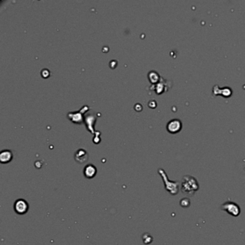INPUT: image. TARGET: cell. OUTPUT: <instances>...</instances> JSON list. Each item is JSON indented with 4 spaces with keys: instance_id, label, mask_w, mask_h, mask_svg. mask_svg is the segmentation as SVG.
Segmentation results:
<instances>
[{
    "instance_id": "obj_7",
    "label": "cell",
    "mask_w": 245,
    "mask_h": 245,
    "mask_svg": "<svg viewBox=\"0 0 245 245\" xmlns=\"http://www.w3.org/2000/svg\"><path fill=\"white\" fill-rule=\"evenodd\" d=\"M97 168L92 164H88L83 168V175L87 179H92L97 175Z\"/></svg>"
},
{
    "instance_id": "obj_2",
    "label": "cell",
    "mask_w": 245,
    "mask_h": 245,
    "mask_svg": "<svg viewBox=\"0 0 245 245\" xmlns=\"http://www.w3.org/2000/svg\"><path fill=\"white\" fill-rule=\"evenodd\" d=\"M158 173L160 175L161 177H162V178L163 180V182H164L166 189L168 190V191L169 192L170 194H172V195H176V194L178 193V190H179L178 182L169 181L168 178V177H167L166 172H165L163 169H159Z\"/></svg>"
},
{
    "instance_id": "obj_10",
    "label": "cell",
    "mask_w": 245,
    "mask_h": 245,
    "mask_svg": "<svg viewBox=\"0 0 245 245\" xmlns=\"http://www.w3.org/2000/svg\"><path fill=\"white\" fill-rule=\"evenodd\" d=\"M148 79L150 80V81L152 83H154V84H157V83L160 82V77L159 74L157 73L156 71H150L148 73Z\"/></svg>"
},
{
    "instance_id": "obj_4",
    "label": "cell",
    "mask_w": 245,
    "mask_h": 245,
    "mask_svg": "<svg viewBox=\"0 0 245 245\" xmlns=\"http://www.w3.org/2000/svg\"><path fill=\"white\" fill-rule=\"evenodd\" d=\"M221 208L223 211H225L227 212L228 214H231L233 217H238L239 214H240V208L235 202L228 201V202L224 203L221 206Z\"/></svg>"
},
{
    "instance_id": "obj_11",
    "label": "cell",
    "mask_w": 245,
    "mask_h": 245,
    "mask_svg": "<svg viewBox=\"0 0 245 245\" xmlns=\"http://www.w3.org/2000/svg\"><path fill=\"white\" fill-rule=\"evenodd\" d=\"M166 85L164 84V83L163 82H159L157 83V84H156V86H155V88H156V92H157V94H162L163 91H165L166 89H165V88H166Z\"/></svg>"
},
{
    "instance_id": "obj_8",
    "label": "cell",
    "mask_w": 245,
    "mask_h": 245,
    "mask_svg": "<svg viewBox=\"0 0 245 245\" xmlns=\"http://www.w3.org/2000/svg\"><path fill=\"white\" fill-rule=\"evenodd\" d=\"M213 94L214 95H222L224 97H229L232 95V90L229 87L220 88L218 85L214 86Z\"/></svg>"
},
{
    "instance_id": "obj_6",
    "label": "cell",
    "mask_w": 245,
    "mask_h": 245,
    "mask_svg": "<svg viewBox=\"0 0 245 245\" xmlns=\"http://www.w3.org/2000/svg\"><path fill=\"white\" fill-rule=\"evenodd\" d=\"M74 159L79 164H83L88 160V153L84 149H79L74 154Z\"/></svg>"
},
{
    "instance_id": "obj_9",
    "label": "cell",
    "mask_w": 245,
    "mask_h": 245,
    "mask_svg": "<svg viewBox=\"0 0 245 245\" xmlns=\"http://www.w3.org/2000/svg\"><path fill=\"white\" fill-rule=\"evenodd\" d=\"M13 159V154L9 150H4L0 152V162L2 164H7Z\"/></svg>"
},
{
    "instance_id": "obj_1",
    "label": "cell",
    "mask_w": 245,
    "mask_h": 245,
    "mask_svg": "<svg viewBox=\"0 0 245 245\" xmlns=\"http://www.w3.org/2000/svg\"><path fill=\"white\" fill-rule=\"evenodd\" d=\"M199 188L196 179L190 175H185L181 182V190L183 193L193 196Z\"/></svg>"
},
{
    "instance_id": "obj_12",
    "label": "cell",
    "mask_w": 245,
    "mask_h": 245,
    "mask_svg": "<svg viewBox=\"0 0 245 245\" xmlns=\"http://www.w3.org/2000/svg\"><path fill=\"white\" fill-rule=\"evenodd\" d=\"M142 239H143V242H144L145 244H149L152 242V237L150 235H149V234L145 233V235H143L142 236Z\"/></svg>"
},
{
    "instance_id": "obj_13",
    "label": "cell",
    "mask_w": 245,
    "mask_h": 245,
    "mask_svg": "<svg viewBox=\"0 0 245 245\" xmlns=\"http://www.w3.org/2000/svg\"><path fill=\"white\" fill-rule=\"evenodd\" d=\"M41 75L43 78H48L50 76V71L47 68H45L41 71Z\"/></svg>"
},
{
    "instance_id": "obj_5",
    "label": "cell",
    "mask_w": 245,
    "mask_h": 245,
    "mask_svg": "<svg viewBox=\"0 0 245 245\" xmlns=\"http://www.w3.org/2000/svg\"><path fill=\"white\" fill-rule=\"evenodd\" d=\"M181 129H182V122L180 119H171L167 124V130L170 133H178L179 131H181Z\"/></svg>"
},
{
    "instance_id": "obj_3",
    "label": "cell",
    "mask_w": 245,
    "mask_h": 245,
    "mask_svg": "<svg viewBox=\"0 0 245 245\" xmlns=\"http://www.w3.org/2000/svg\"><path fill=\"white\" fill-rule=\"evenodd\" d=\"M29 208H30V206H29L28 201L23 199H17L14 204V210L18 215H24L28 213Z\"/></svg>"
}]
</instances>
